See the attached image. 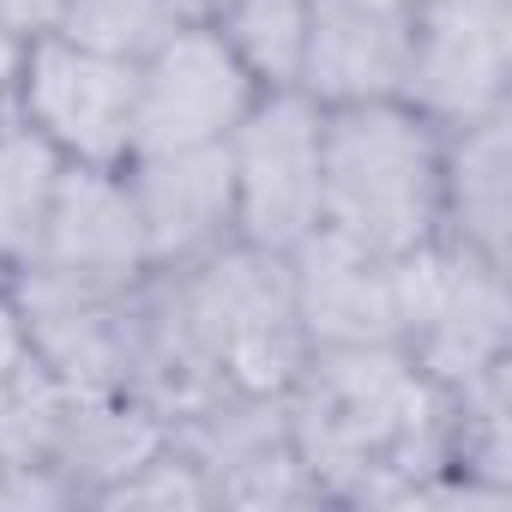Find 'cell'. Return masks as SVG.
Returning <instances> with one entry per match:
<instances>
[{
    "label": "cell",
    "mask_w": 512,
    "mask_h": 512,
    "mask_svg": "<svg viewBox=\"0 0 512 512\" xmlns=\"http://www.w3.org/2000/svg\"><path fill=\"white\" fill-rule=\"evenodd\" d=\"M284 422L314 494L332 500L410 506L446 464V392L404 344H314L284 386Z\"/></svg>",
    "instance_id": "1"
},
{
    "label": "cell",
    "mask_w": 512,
    "mask_h": 512,
    "mask_svg": "<svg viewBox=\"0 0 512 512\" xmlns=\"http://www.w3.org/2000/svg\"><path fill=\"white\" fill-rule=\"evenodd\" d=\"M320 223L374 253H410L440 223V145L398 97L320 115Z\"/></svg>",
    "instance_id": "2"
},
{
    "label": "cell",
    "mask_w": 512,
    "mask_h": 512,
    "mask_svg": "<svg viewBox=\"0 0 512 512\" xmlns=\"http://www.w3.org/2000/svg\"><path fill=\"white\" fill-rule=\"evenodd\" d=\"M392 290H398V344L440 392L506 362L512 308L494 260L458 241H422L410 253H392Z\"/></svg>",
    "instance_id": "3"
},
{
    "label": "cell",
    "mask_w": 512,
    "mask_h": 512,
    "mask_svg": "<svg viewBox=\"0 0 512 512\" xmlns=\"http://www.w3.org/2000/svg\"><path fill=\"white\" fill-rule=\"evenodd\" d=\"M235 181V229L253 247L290 253L320 229V103L296 85L253 103L223 139Z\"/></svg>",
    "instance_id": "4"
},
{
    "label": "cell",
    "mask_w": 512,
    "mask_h": 512,
    "mask_svg": "<svg viewBox=\"0 0 512 512\" xmlns=\"http://www.w3.org/2000/svg\"><path fill=\"white\" fill-rule=\"evenodd\" d=\"M247 109H253V73L235 61L223 31L169 25L133 61V151L223 145Z\"/></svg>",
    "instance_id": "5"
},
{
    "label": "cell",
    "mask_w": 512,
    "mask_h": 512,
    "mask_svg": "<svg viewBox=\"0 0 512 512\" xmlns=\"http://www.w3.org/2000/svg\"><path fill=\"white\" fill-rule=\"evenodd\" d=\"M13 308L25 320L31 356L67 392H133L139 302H127V284H91L25 260Z\"/></svg>",
    "instance_id": "6"
},
{
    "label": "cell",
    "mask_w": 512,
    "mask_h": 512,
    "mask_svg": "<svg viewBox=\"0 0 512 512\" xmlns=\"http://www.w3.org/2000/svg\"><path fill=\"white\" fill-rule=\"evenodd\" d=\"M506 61H512L506 0H410V61L398 97L422 121L464 127L500 109Z\"/></svg>",
    "instance_id": "7"
},
{
    "label": "cell",
    "mask_w": 512,
    "mask_h": 512,
    "mask_svg": "<svg viewBox=\"0 0 512 512\" xmlns=\"http://www.w3.org/2000/svg\"><path fill=\"white\" fill-rule=\"evenodd\" d=\"M25 121L73 163H121L133 151V61L79 49L55 31L25 49Z\"/></svg>",
    "instance_id": "8"
},
{
    "label": "cell",
    "mask_w": 512,
    "mask_h": 512,
    "mask_svg": "<svg viewBox=\"0 0 512 512\" xmlns=\"http://www.w3.org/2000/svg\"><path fill=\"white\" fill-rule=\"evenodd\" d=\"M410 0H308L296 85L314 103H380L404 91Z\"/></svg>",
    "instance_id": "9"
},
{
    "label": "cell",
    "mask_w": 512,
    "mask_h": 512,
    "mask_svg": "<svg viewBox=\"0 0 512 512\" xmlns=\"http://www.w3.org/2000/svg\"><path fill=\"white\" fill-rule=\"evenodd\" d=\"M296 320L314 344H398V290L392 260L344 241L338 229H308L290 247Z\"/></svg>",
    "instance_id": "10"
},
{
    "label": "cell",
    "mask_w": 512,
    "mask_h": 512,
    "mask_svg": "<svg viewBox=\"0 0 512 512\" xmlns=\"http://www.w3.org/2000/svg\"><path fill=\"white\" fill-rule=\"evenodd\" d=\"M145 253L157 266H181L211 253L235 229V181L223 145H187V151H133L127 175Z\"/></svg>",
    "instance_id": "11"
},
{
    "label": "cell",
    "mask_w": 512,
    "mask_h": 512,
    "mask_svg": "<svg viewBox=\"0 0 512 512\" xmlns=\"http://www.w3.org/2000/svg\"><path fill=\"white\" fill-rule=\"evenodd\" d=\"M145 253V229L133 211V193L121 175H109L103 163H73L55 181L49 199V223L37 241V266L91 278V284H133Z\"/></svg>",
    "instance_id": "12"
},
{
    "label": "cell",
    "mask_w": 512,
    "mask_h": 512,
    "mask_svg": "<svg viewBox=\"0 0 512 512\" xmlns=\"http://www.w3.org/2000/svg\"><path fill=\"white\" fill-rule=\"evenodd\" d=\"M169 428L175 422L139 392H67L49 464L73 494L103 500L121 476H133L169 440Z\"/></svg>",
    "instance_id": "13"
},
{
    "label": "cell",
    "mask_w": 512,
    "mask_h": 512,
    "mask_svg": "<svg viewBox=\"0 0 512 512\" xmlns=\"http://www.w3.org/2000/svg\"><path fill=\"white\" fill-rule=\"evenodd\" d=\"M440 211L452 217V241L506 266V109L458 127L440 157Z\"/></svg>",
    "instance_id": "14"
},
{
    "label": "cell",
    "mask_w": 512,
    "mask_h": 512,
    "mask_svg": "<svg viewBox=\"0 0 512 512\" xmlns=\"http://www.w3.org/2000/svg\"><path fill=\"white\" fill-rule=\"evenodd\" d=\"M67 157L37 127H0V260H37Z\"/></svg>",
    "instance_id": "15"
},
{
    "label": "cell",
    "mask_w": 512,
    "mask_h": 512,
    "mask_svg": "<svg viewBox=\"0 0 512 512\" xmlns=\"http://www.w3.org/2000/svg\"><path fill=\"white\" fill-rule=\"evenodd\" d=\"M217 19H223V43L253 79H266L272 91L296 85L302 43H308V0H223Z\"/></svg>",
    "instance_id": "16"
},
{
    "label": "cell",
    "mask_w": 512,
    "mask_h": 512,
    "mask_svg": "<svg viewBox=\"0 0 512 512\" xmlns=\"http://www.w3.org/2000/svg\"><path fill=\"white\" fill-rule=\"evenodd\" d=\"M169 25H175L169 0H61L55 13V37L121 61H139Z\"/></svg>",
    "instance_id": "17"
},
{
    "label": "cell",
    "mask_w": 512,
    "mask_h": 512,
    "mask_svg": "<svg viewBox=\"0 0 512 512\" xmlns=\"http://www.w3.org/2000/svg\"><path fill=\"white\" fill-rule=\"evenodd\" d=\"M31 368H37V356H31L25 320H19V308H13L7 296H0V392H7V386H19Z\"/></svg>",
    "instance_id": "18"
},
{
    "label": "cell",
    "mask_w": 512,
    "mask_h": 512,
    "mask_svg": "<svg viewBox=\"0 0 512 512\" xmlns=\"http://www.w3.org/2000/svg\"><path fill=\"white\" fill-rule=\"evenodd\" d=\"M55 13H61V0H0V25L31 37V31H55Z\"/></svg>",
    "instance_id": "19"
},
{
    "label": "cell",
    "mask_w": 512,
    "mask_h": 512,
    "mask_svg": "<svg viewBox=\"0 0 512 512\" xmlns=\"http://www.w3.org/2000/svg\"><path fill=\"white\" fill-rule=\"evenodd\" d=\"M19 73H25V37L0 25V109H7V97L19 91Z\"/></svg>",
    "instance_id": "20"
},
{
    "label": "cell",
    "mask_w": 512,
    "mask_h": 512,
    "mask_svg": "<svg viewBox=\"0 0 512 512\" xmlns=\"http://www.w3.org/2000/svg\"><path fill=\"white\" fill-rule=\"evenodd\" d=\"M169 13H175L181 25H205V19L223 13V0H169Z\"/></svg>",
    "instance_id": "21"
}]
</instances>
